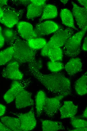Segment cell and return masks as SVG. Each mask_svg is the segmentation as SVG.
Here are the masks:
<instances>
[{
    "label": "cell",
    "mask_w": 87,
    "mask_h": 131,
    "mask_svg": "<svg viewBox=\"0 0 87 131\" xmlns=\"http://www.w3.org/2000/svg\"><path fill=\"white\" fill-rule=\"evenodd\" d=\"M2 8L3 14L0 19V22L10 28L18 23L24 12L23 9H16L8 5Z\"/></svg>",
    "instance_id": "5b68a950"
},
{
    "label": "cell",
    "mask_w": 87,
    "mask_h": 131,
    "mask_svg": "<svg viewBox=\"0 0 87 131\" xmlns=\"http://www.w3.org/2000/svg\"><path fill=\"white\" fill-rule=\"evenodd\" d=\"M58 13L57 8L55 5L46 4L44 6L41 17L39 20V22L44 20L55 18L57 16Z\"/></svg>",
    "instance_id": "ffe728a7"
},
{
    "label": "cell",
    "mask_w": 87,
    "mask_h": 131,
    "mask_svg": "<svg viewBox=\"0 0 87 131\" xmlns=\"http://www.w3.org/2000/svg\"><path fill=\"white\" fill-rule=\"evenodd\" d=\"M0 120L3 124L11 131H22L20 120L18 117L2 116Z\"/></svg>",
    "instance_id": "2e32d148"
},
{
    "label": "cell",
    "mask_w": 87,
    "mask_h": 131,
    "mask_svg": "<svg viewBox=\"0 0 87 131\" xmlns=\"http://www.w3.org/2000/svg\"><path fill=\"white\" fill-rule=\"evenodd\" d=\"M87 130V127L83 128H75L70 131H86Z\"/></svg>",
    "instance_id": "8d00e7d4"
},
{
    "label": "cell",
    "mask_w": 87,
    "mask_h": 131,
    "mask_svg": "<svg viewBox=\"0 0 87 131\" xmlns=\"http://www.w3.org/2000/svg\"><path fill=\"white\" fill-rule=\"evenodd\" d=\"M78 2L81 5H82L84 8L87 9V0H78Z\"/></svg>",
    "instance_id": "836d02e7"
},
{
    "label": "cell",
    "mask_w": 87,
    "mask_h": 131,
    "mask_svg": "<svg viewBox=\"0 0 87 131\" xmlns=\"http://www.w3.org/2000/svg\"><path fill=\"white\" fill-rule=\"evenodd\" d=\"M6 111V107L3 105L0 104V117L4 115Z\"/></svg>",
    "instance_id": "1f68e13d"
},
{
    "label": "cell",
    "mask_w": 87,
    "mask_h": 131,
    "mask_svg": "<svg viewBox=\"0 0 87 131\" xmlns=\"http://www.w3.org/2000/svg\"><path fill=\"white\" fill-rule=\"evenodd\" d=\"M78 106L74 104L72 102L64 101L63 105L59 109L60 118H71L74 117L78 112Z\"/></svg>",
    "instance_id": "5bb4252c"
},
{
    "label": "cell",
    "mask_w": 87,
    "mask_h": 131,
    "mask_svg": "<svg viewBox=\"0 0 87 131\" xmlns=\"http://www.w3.org/2000/svg\"><path fill=\"white\" fill-rule=\"evenodd\" d=\"M63 52L60 47L52 48L48 50L47 56L50 60L53 61H61L63 59Z\"/></svg>",
    "instance_id": "cb8c5ba5"
},
{
    "label": "cell",
    "mask_w": 87,
    "mask_h": 131,
    "mask_svg": "<svg viewBox=\"0 0 87 131\" xmlns=\"http://www.w3.org/2000/svg\"><path fill=\"white\" fill-rule=\"evenodd\" d=\"M82 117L85 118L87 117V108L86 107L84 110L82 115Z\"/></svg>",
    "instance_id": "74e56055"
},
{
    "label": "cell",
    "mask_w": 87,
    "mask_h": 131,
    "mask_svg": "<svg viewBox=\"0 0 87 131\" xmlns=\"http://www.w3.org/2000/svg\"><path fill=\"white\" fill-rule=\"evenodd\" d=\"M32 95L31 92L26 90L25 88L21 89L15 99L16 108L20 109L33 105L34 102Z\"/></svg>",
    "instance_id": "7c38bea8"
},
{
    "label": "cell",
    "mask_w": 87,
    "mask_h": 131,
    "mask_svg": "<svg viewBox=\"0 0 87 131\" xmlns=\"http://www.w3.org/2000/svg\"><path fill=\"white\" fill-rule=\"evenodd\" d=\"M30 79L13 81L10 88L4 95L3 98L5 101L9 103L14 100L19 91L23 88H25L31 83Z\"/></svg>",
    "instance_id": "8992f818"
},
{
    "label": "cell",
    "mask_w": 87,
    "mask_h": 131,
    "mask_svg": "<svg viewBox=\"0 0 87 131\" xmlns=\"http://www.w3.org/2000/svg\"><path fill=\"white\" fill-rule=\"evenodd\" d=\"M3 14V11L2 8L0 7V19L2 17Z\"/></svg>",
    "instance_id": "f35d334b"
},
{
    "label": "cell",
    "mask_w": 87,
    "mask_h": 131,
    "mask_svg": "<svg viewBox=\"0 0 87 131\" xmlns=\"http://www.w3.org/2000/svg\"><path fill=\"white\" fill-rule=\"evenodd\" d=\"M65 96L58 95L53 97L46 96L43 112L48 117L52 118L57 113L60 107V101Z\"/></svg>",
    "instance_id": "9c48e42d"
},
{
    "label": "cell",
    "mask_w": 87,
    "mask_h": 131,
    "mask_svg": "<svg viewBox=\"0 0 87 131\" xmlns=\"http://www.w3.org/2000/svg\"><path fill=\"white\" fill-rule=\"evenodd\" d=\"M64 69L70 76H72L82 70V63L78 57H73L64 66Z\"/></svg>",
    "instance_id": "9a60e30c"
},
{
    "label": "cell",
    "mask_w": 87,
    "mask_h": 131,
    "mask_svg": "<svg viewBox=\"0 0 87 131\" xmlns=\"http://www.w3.org/2000/svg\"><path fill=\"white\" fill-rule=\"evenodd\" d=\"M14 1L15 2V3H14V4H18V5L20 4L28 6L30 3V0H20L18 1Z\"/></svg>",
    "instance_id": "4dcf8cb0"
},
{
    "label": "cell",
    "mask_w": 87,
    "mask_h": 131,
    "mask_svg": "<svg viewBox=\"0 0 87 131\" xmlns=\"http://www.w3.org/2000/svg\"><path fill=\"white\" fill-rule=\"evenodd\" d=\"M14 53L12 45L0 51V66L9 62L12 59Z\"/></svg>",
    "instance_id": "603a6c76"
},
{
    "label": "cell",
    "mask_w": 87,
    "mask_h": 131,
    "mask_svg": "<svg viewBox=\"0 0 87 131\" xmlns=\"http://www.w3.org/2000/svg\"><path fill=\"white\" fill-rule=\"evenodd\" d=\"M45 92L42 90H40L37 93L35 99L36 107L37 117H40L43 112L46 98Z\"/></svg>",
    "instance_id": "7402d4cb"
},
{
    "label": "cell",
    "mask_w": 87,
    "mask_h": 131,
    "mask_svg": "<svg viewBox=\"0 0 87 131\" xmlns=\"http://www.w3.org/2000/svg\"><path fill=\"white\" fill-rule=\"evenodd\" d=\"M70 119L71 124L74 128L87 127V121L86 120L75 116L70 118Z\"/></svg>",
    "instance_id": "83f0119b"
},
{
    "label": "cell",
    "mask_w": 87,
    "mask_h": 131,
    "mask_svg": "<svg viewBox=\"0 0 87 131\" xmlns=\"http://www.w3.org/2000/svg\"><path fill=\"white\" fill-rule=\"evenodd\" d=\"M87 29V26L74 34L67 41L63 46V54L68 57H74L81 51V41Z\"/></svg>",
    "instance_id": "277c9868"
},
{
    "label": "cell",
    "mask_w": 87,
    "mask_h": 131,
    "mask_svg": "<svg viewBox=\"0 0 87 131\" xmlns=\"http://www.w3.org/2000/svg\"><path fill=\"white\" fill-rule=\"evenodd\" d=\"M19 119L22 131H29L34 129L36 125L34 109L25 113H12Z\"/></svg>",
    "instance_id": "52a82bcc"
},
{
    "label": "cell",
    "mask_w": 87,
    "mask_h": 131,
    "mask_svg": "<svg viewBox=\"0 0 87 131\" xmlns=\"http://www.w3.org/2000/svg\"><path fill=\"white\" fill-rule=\"evenodd\" d=\"M12 45L14 53L12 60L16 61L19 64H34L36 62L35 59L36 50L30 47L26 41L18 37Z\"/></svg>",
    "instance_id": "7a4b0ae2"
},
{
    "label": "cell",
    "mask_w": 87,
    "mask_h": 131,
    "mask_svg": "<svg viewBox=\"0 0 87 131\" xmlns=\"http://www.w3.org/2000/svg\"><path fill=\"white\" fill-rule=\"evenodd\" d=\"M0 131H11L6 127L0 121Z\"/></svg>",
    "instance_id": "d6a6232c"
},
{
    "label": "cell",
    "mask_w": 87,
    "mask_h": 131,
    "mask_svg": "<svg viewBox=\"0 0 87 131\" xmlns=\"http://www.w3.org/2000/svg\"><path fill=\"white\" fill-rule=\"evenodd\" d=\"M42 130L43 131H57L64 130L65 127L61 122L41 119Z\"/></svg>",
    "instance_id": "e0dca14e"
},
{
    "label": "cell",
    "mask_w": 87,
    "mask_h": 131,
    "mask_svg": "<svg viewBox=\"0 0 87 131\" xmlns=\"http://www.w3.org/2000/svg\"><path fill=\"white\" fill-rule=\"evenodd\" d=\"M60 16L63 24L68 27L78 30L75 26L73 15L69 10L66 8L62 9Z\"/></svg>",
    "instance_id": "ac0fdd59"
},
{
    "label": "cell",
    "mask_w": 87,
    "mask_h": 131,
    "mask_svg": "<svg viewBox=\"0 0 87 131\" xmlns=\"http://www.w3.org/2000/svg\"><path fill=\"white\" fill-rule=\"evenodd\" d=\"M74 32L73 29L69 27L60 29L56 32L42 49L41 55L47 56L48 52L50 49L63 46L68 39L74 34Z\"/></svg>",
    "instance_id": "3957f363"
},
{
    "label": "cell",
    "mask_w": 87,
    "mask_h": 131,
    "mask_svg": "<svg viewBox=\"0 0 87 131\" xmlns=\"http://www.w3.org/2000/svg\"><path fill=\"white\" fill-rule=\"evenodd\" d=\"M60 1L62 3L64 4H66L68 1V0H60Z\"/></svg>",
    "instance_id": "ab89813d"
},
{
    "label": "cell",
    "mask_w": 87,
    "mask_h": 131,
    "mask_svg": "<svg viewBox=\"0 0 87 131\" xmlns=\"http://www.w3.org/2000/svg\"><path fill=\"white\" fill-rule=\"evenodd\" d=\"M19 64L16 61L11 60L3 69L2 76L13 81L22 80L24 75L19 69Z\"/></svg>",
    "instance_id": "ba28073f"
},
{
    "label": "cell",
    "mask_w": 87,
    "mask_h": 131,
    "mask_svg": "<svg viewBox=\"0 0 87 131\" xmlns=\"http://www.w3.org/2000/svg\"><path fill=\"white\" fill-rule=\"evenodd\" d=\"M87 72H86L76 81L74 86L77 93L81 95L86 94L87 93Z\"/></svg>",
    "instance_id": "44dd1931"
},
{
    "label": "cell",
    "mask_w": 87,
    "mask_h": 131,
    "mask_svg": "<svg viewBox=\"0 0 87 131\" xmlns=\"http://www.w3.org/2000/svg\"><path fill=\"white\" fill-rule=\"evenodd\" d=\"M48 68L52 73H57L64 69V64L60 61L50 60L47 63Z\"/></svg>",
    "instance_id": "4316f807"
},
{
    "label": "cell",
    "mask_w": 87,
    "mask_h": 131,
    "mask_svg": "<svg viewBox=\"0 0 87 131\" xmlns=\"http://www.w3.org/2000/svg\"><path fill=\"white\" fill-rule=\"evenodd\" d=\"M17 25L18 32L24 40L27 41L32 39L38 37L32 25L27 22H19Z\"/></svg>",
    "instance_id": "8fae6325"
},
{
    "label": "cell",
    "mask_w": 87,
    "mask_h": 131,
    "mask_svg": "<svg viewBox=\"0 0 87 131\" xmlns=\"http://www.w3.org/2000/svg\"><path fill=\"white\" fill-rule=\"evenodd\" d=\"M28 69L30 74L53 94L65 97L71 94L70 81L62 73L59 72L44 74L35 67L29 65Z\"/></svg>",
    "instance_id": "6da1fadb"
},
{
    "label": "cell",
    "mask_w": 87,
    "mask_h": 131,
    "mask_svg": "<svg viewBox=\"0 0 87 131\" xmlns=\"http://www.w3.org/2000/svg\"><path fill=\"white\" fill-rule=\"evenodd\" d=\"M5 42V40L2 34V28L0 26V48L3 46Z\"/></svg>",
    "instance_id": "f546056e"
},
{
    "label": "cell",
    "mask_w": 87,
    "mask_h": 131,
    "mask_svg": "<svg viewBox=\"0 0 87 131\" xmlns=\"http://www.w3.org/2000/svg\"><path fill=\"white\" fill-rule=\"evenodd\" d=\"M8 1L6 0H0V7L2 8L8 5Z\"/></svg>",
    "instance_id": "d590c367"
},
{
    "label": "cell",
    "mask_w": 87,
    "mask_h": 131,
    "mask_svg": "<svg viewBox=\"0 0 87 131\" xmlns=\"http://www.w3.org/2000/svg\"><path fill=\"white\" fill-rule=\"evenodd\" d=\"M30 1L31 3L39 6H44L46 4V0H31Z\"/></svg>",
    "instance_id": "f1b7e54d"
},
{
    "label": "cell",
    "mask_w": 87,
    "mask_h": 131,
    "mask_svg": "<svg viewBox=\"0 0 87 131\" xmlns=\"http://www.w3.org/2000/svg\"><path fill=\"white\" fill-rule=\"evenodd\" d=\"M72 12L77 24L82 30L87 25V9L81 7L73 2Z\"/></svg>",
    "instance_id": "4fadbf2b"
},
{
    "label": "cell",
    "mask_w": 87,
    "mask_h": 131,
    "mask_svg": "<svg viewBox=\"0 0 87 131\" xmlns=\"http://www.w3.org/2000/svg\"><path fill=\"white\" fill-rule=\"evenodd\" d=\"M82 49L85 51L87 50V38L86 37L84 39V43L82 46Z\"/></svg>",
    "instance_id": "e575fe53"
},
{
    "label": "cell",
    "mask_w": 87,
    "mask_h": 131,
    "mask_svg": "<svg viewBox=\"0 0 87 131\" xmlns=\"http://www.w3.org/2000/svg\"><path fill=\"white\" fill-rule=\"evenodd\" d=\"M2 32L5 41L11 46L13 45L18 37L16 31L11 28H6Z\"/></svg>",
    "instance_id": "484cf974"
},
{
    "label": "cell",
    "mask_w": 87,
    "mask_h": 131,
    "mask_svg": "<svg viewBox=\"0 0 87 131\" xmlns=\"http://www.w3.org/2000/svg\"><path fill=\"white\" fill-rule=\"evenodd\" d=\"M27 41L30 47L36 50L42 49L47 43L45 39L41 37L32 39Z\"/></svg>",
    "instance_id": "d4e9b609"
},
{
    "label": "cell",
    "mask_w": 87,
    "mask_h": 131,
    "mask_svg": "<svg viewBox=\"0 0 87 131\" xmlns=\"http://www.w3.org/2000/svg\"><path fill=\"white\" fill-rule=\"evenodd\" d=\"M60 28V26L54 22L47 20L38 23L34 30L38 37H39L56 32Z\"/></svg>",
    "instance_id": "30bf717a"
},
{
    "label": "cell",
    "mask_w": 87,
    "mask_h": 131,
    "mask_svg": "<svg viewBox=\"0 0 87 131\" xmlns=\"http://www.w3.org/2000/svg\"><path fill=\"white\" fill-rule=\"evenodd\" d=\"M44 6H39L30 3L27 6L26 18L31 20L41 16Z\"/></svg>",
    "instance_id": "d6986e66"
}]
</instances>
